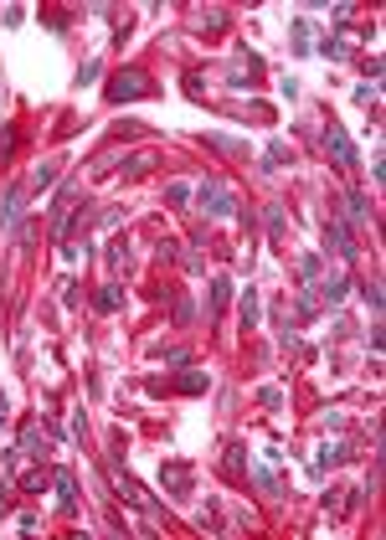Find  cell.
<instances>
[{"mask_svg":"<svg viewBox=\"0 0 386 540\" xmlns=\"http://www.w3.org/2000/svg\"><path fill=\"white\" fill-rule=\"evenodd\" d=\"M345 294H350V278H330L325 283V304H340Z\"/></svg>","mask_w":386,"mask_h":540,"instance_id":"cell-14","label":"cell"},{"mask_svg":"<svg viewBox=\"0 0 386 540\" xmlns=\"http://www.w3.org/2000/svg\"><path fill=\"white\" fill-rule=\"evenodd\" d=\"M10 144H16V129H10V124H6V129H0V160H6V155H10Z\"/></svg>","mask_w":386,"mask_h":540,"instance_id":"cell-24","label":"cell"},{"mask_svg":"<svg viewBox=\"0 0 386 540\" xmlns=\"http://www.w3.org/2000/svg\"><path fill=\"white\" fill-rule=\"evenodd\" d=\"M47 438H52V427L26 422V432H21V453H47Z\"/></svg>","mask_w":386,"mask_h":540,"instance_id":"cell-8","label":"cell"},{"mask_svg":"<svg viewBox=\"0 0 386 540\" xmlns=\"http://www.w3.org/2000/svg\"><path fill=\"white\" fill-rule=\"evenodd\" d=\"M52 175H57V165H41L36 175H31V186H52Z\"/></svg>","mask_w":386,"mask_h":540,"instance_id":"cell-25","label":"cell"},{"mask_svg":"<svg viewBox=\"0 0 386 540\" xmlns=\"http://www.w3.org/2000/svg\"><path fill=\"white\" fill-rule=\"evenodd\" d=\"M47 484H52L47 473H41V468H31L26 479H21V489H26V494H41V489H47Z\"/></svg>","mask_w":386,"mask_h":540,"instance_id":"cell-16","label":"cell"},{"mask_svg":"<svg viewBox=\"0 0 386 540\" xmlns=\"http://www.w3.org/2000/svg\"><path fill=\"white\" fill-rule=\"evenodd\" d=\"M325 247H330L335 257H356V237H350V226H345V222H330V226H325Z\"/></svg>","mask_w":386,"mask_h":540,"instance_id":"cell-6","label":"cell"},{"mask_svg":"<svg viewBox=\"0 0 386 540\" xmlns=\"http://www.w3.org/2000/svg\"><path fill=\"white\" fill-rule=\"evenodd\" d=\"M6 417H10V402H6V391H0V422H6Z\"/></svg>","mask_w":386,"mask_h":540,"instance_id":"cell-29","label":"cell"},{"mask_svg":"<svg viewBox=\"0 0 386 540\" xmlns=\"http://www.w3.org/2000/svg\"><path fill=\"white\" fill-rule=\"evenodd\" d=\"M325 149L335 155L340 170H356V149H350V139H345V129H340V124H325Z\"/></svg>","mask_w":386,"mask_h":540,"instance_id":"cell-4","label":"cell"},{"mask_svg":"<svg viewBox=\"0 0 386 540\" xmlns=\"http://www.w3.org/2000/svg\"><path fill=\"white\" fill-rule=\"evenodd\" d=\"M21 196H26L21 186H10V191H6V206H0V226H10V222H16V211H21Z\"/></svg>","mask_w":386,"mask_h":540,"instance_id":"cell-10","label":"cell"},{"mask_svg":"<svg viewBox=\"0 0 386 540\" xmlns=\"http://www.w3.org/2000/svg\"><path fill=\"white\" fill-rule=\"evenodd\" d=\"M257 489H263V494H278V479L268 468H257Z\"/></svg>","mask_w":386,"mask_h":540,"instance_id":"cell-23","label":"cell"},{"mask_svg":"<svg viewBox=\"0 0 386 540\" xmlns=\"http://www.w3.org/2000/svg\"><path fill=\"white\" fill-rule=\"evenodd\" d=\"M201 211L206 216H232L237 201H232V191L222 186V180H206V186H201Z\"/></svg>","mask_w":386,"mask_h":540,"instance_id":"cell-3","label":"cell"},{"mask_svg":"<svg viewBox=\"0 0 386 540\" xmlns=\"http://www.w3.org/2000/svg\"><path fill=\"white\" fill-rule=\"evenodd\" d=\"M268 237H283V206H268Z\"/></svg>","mask_w":386,"mask_h":540,"instance_id":"cell-17","label":"cell"},{"mask_svg":"<svg viewBox=\"0 0 386 540\" xmlns=\"http://www.w3.org/2000/svg\"><path fill=\"white\" fill-rule=\"evenodd\" d=\"M283 160H288V149H278V144H273V149H268V160H263V165H268V170H278Z\"/></svg>","mask_w":386,"mask_h":540,"instance_id":"cell-26","label":"cell"},{"mask_svg":"<svg viewBox=\"0 0 386 540\" xmlns=\"http://www.w3.org/2000/svg\"><path fill=\"white\" fill-rule=\"evenodd\" d=\"M248 468V448L242 442H227V473H242Z\"/></svg>","mask_w":386,"mask_h":540,"instance_id":"cell-13","label":"cell"},{"mask_svg":"<svg viewBox=\"0 0 386 540\" xmlns=\"http://www.w3.org/2000/svg\"><path fill=\"white\" fill-rule=\"evenodd\" d=\"M299 278H304V283H314V278H319V257H304V263H299Z\"/></svg>","mask_w":386,"mask_h":540,"instance_id":"cell-20","label":"cell"},{"mask_svg":"<svg viewBox=\"0 0 386 540\" xmlns=\"http://www.w3.org/2000/svg\"><path fill=\"white\" fill-rule=\"evenodd\" d=\"M227 304H232V283H227V278H217V283H211V309L222 314Z\"/></svg>","mask_w":386,"mask_h":540,"instance_id":"cell-12","label":"cell"},{"mask_svg":"<svg viewBox=\"0 0 386 540\" xmlns=\"http://www.w3.org/2000/svg\"><path fill=\"white\" fill-rule=\"evenodd\" d=\"M160 484H170V494H191V468L186 463H165V468H160Z\"/></svg>","mask_w":386,"mask_h":540,"instance_id":"cell-7","label":"cell"},{"mask_svg":"<svg viewBox=\"0 0 386 540\" xmlns=\"http://www.w3.org/2000/svg\"><path fill=\"white\" fill-rule=\"evenodd\" d=\"M257 78H263V62H257V52H237V57H232L227 83H232V88H242V83H257Z\"/></svg>","mask_w":386,"mask_h":540,"instance_id":"cell-5","label":"cell"},{"mask_svg":"<svg viewBox=\"0 0 386 540\" xmlns=\"http://www.w3.org/2000/svg\"><path fill=\"white\" fill-rule=\"evenodd\" d=\"M114 489H119V494H124V499H129V504H134V510H139V515H144V520H160V504H155V499H149V494H144V489H139V484H134V479H129V473H124V468H114Z\"/></svg>","mask_w":386,"mask_h":540,"instance_id":"cell-2","label":"cell"},{"mask_svg":"<svg viewBox=\"0 0 386 540\" xmlns=\"http://www.w3.org/2000/svg\"><path fill=\"white\" fill-rule=\"evenodd\" d=\"M165 201H170V206H186V201H191V186H180V180H175V186L165 191Z\"/></svg>","mask_w":386,"mask_h":540,"instance_id":"cell-18","label":"cell"},{"mask_svg":"<svg viewBox=\"0 0 386 540\" xmlns=\"http://www.w3.org/2000/svg\"><path fill=\"white\" fill-rule=\"evenodd\" d=\"M242 324H257V294L242 299Z\"/></svg>","mask_w":386,"mask_h":540,"instance_id":"cell-22","label":"cell"},{"mask_svg":"<svg viewBox=\"0 0 386 540\" xmlns=\"http://www.w3.org/2000/svg\"><path fill=\"white\" fill-rule=\"evenodd\" d=\"M175 324H191V299H175Z\"/></svg>","mask_w":386,"mask_h":540,"instance_id":"cell-28","label":"cell"},{"mask_svg":"<svg viewBox=\"0 0 386 540\" xmlns=\"http://www.w3.org/2000/svg\"><path fill=\"white\" fill-rule=\"evenodd\" d=\"M175 391H206V371H180L175 376Z\"/></svg>","mask_w":386,"mask_h":540,"instance_id":"cell-11","label":"cell"},{"mask_svg":"<svg viewBox=\"0 0 386 540\" xmlns=\"http://www.w3.org/2000/svg\"><path fill=\"white\" fill-rule=\"evenodd\" d=\"M201 21H206V31H222V21H227V10H206Z\"/></svg>","mask_w":386,"mask_h":540,"instance_id":"cell-27","label":"cell"},{"mask_svg":"<svg viewBox=\"0 0 386 540\" xmlns=\"http://www.w3.org/2000/svg\"><path fill=\"white\" fill-rule=\"evenodd\" d=\"M119 299H124V294H119V288L109 283V288H103V294H98V309H119Z\"/></svg>","mask_w":386,"mask_h":540,"instance_id":"cell-21","label":"cell"},{"mask_svg":"<svg viewBox=\"0 0 386 540\" xmlns=\"http://www.w3.org/2000/svg\"><path fill=\"white\" fill-rule=\"evenodd\" d=\"M361 294H366L371 314H381V283H376V278H366V283H361Z\"/></svg>","mask_w":386,"mask_h":540,"instance_id":"cell-15","label":"cell"},{"mask_svg":"<svg viewBox=\"0 0 386 540\" xmlns=\"http://www.w3.org/2000/svg\"><path fill=\"white\" fill-rule=\"evenodd\" d=\"M109 103H129V98H144V93H155V83L144 78V72H134V67H124V72H114L109 78Z\"/></svg>","mask_w":386,"mask_h":540,"instance_id":"cell-1","label":"cell"},{"mask_svg":"<svg viewBox=\"0 0 386 540\" xmlns=\"http://www.w3.org/2000/svg\"><path fill=\"white\" fill-rule=\"evenodd\" d=\"M52 479H57V494H62V510H72V504H78V484H72V473L62 468V473H52Z\"/></svg>","mask_w":386,"mask_h":540,"instance_id":"cell-9","label":"cell"},{"mask_svg":"<svg viewBox=\"0 0 386 540\" xmlns=\"http://www.w3.org/2000/svg\"><path fill=\"white\" fill-rule=\"evenodd\" d=\"M350 216H356V222H366V216H371V206H366V196H361V191H350Z\"/></svg>","mask_w":386,"mask_h":540,"instance_id":"cell-19","label":"cell"}]
</instances>
